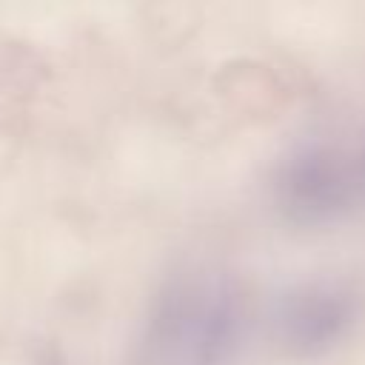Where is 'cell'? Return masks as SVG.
<instances>
[]
</instances>
